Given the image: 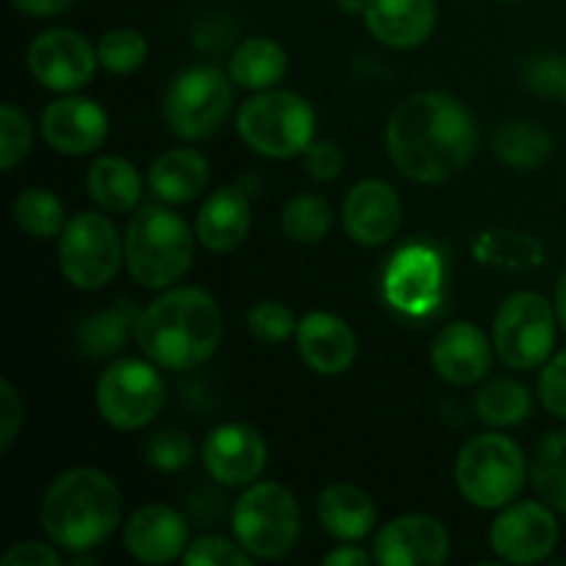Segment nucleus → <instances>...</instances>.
I'll list each match as a JSON object with an SVG mask.
<instances>
[{"label": "nucleus", "instance_id": "nucleus-36", "mask_svg": "<svg viewBox=\"0 0 566 566\" xmlns=\"http://www.w3.org/2000/svg\"><path fill=\"white\" fill-rule=\"evenodd\" d=\"M33 147V125L17 105H0V169L11 171Z\"/></svg>", "mask_w": 566, "mask_h": 566}, {"label": "nucleus", "instance_id": "nucleus-20", "mask_svg": "<svg viewBox=\"0 0 566 566\" xmlns=\"http://www.w3.org/2000/svg\"><path fill=\"white\" fill-rule=\"evenodd\" d=\"M492 346L473 321H453L431 343V368L448 385H479L492 365Z\"/></svg>", "mask_w": 566, "mask_h": 566}, {"label": "nucleus", "instance_id": "nucleus-17", "mask_svg": "<svg viewBox=\"0 0 566 566\" xmlns=\"http://www.w3.org/2000/svg\"><path fill=\"white\" fill-rule=\"evenodd\" d=\"M442 293V260L434 249L415 247L401 249L392 258L385 276V296L396 310L407 315H426Z\"/></svg>", "mask_w": 566, "mask_h": 566}, {"label": "nucleus", "instance_id": "nucleus-15", "mask_svg": "<svg viewBox=\"0 0 566 566\" xmlns=\"http://www.w3.org/2000/svg\"><path fill=\"white\" fill-rule=\"evenodd\" d=\"M202 464L224 486H249L269 464V446L249 423H221L205 437Z\"/></svg>", "mask_w": 566, "mask_h": 566}, {"label": "nucleus", "instance_id": "nucleus-28", "mask_svg": "<svg viewBox=\"0 0 566 566\" xmlns=\"http://www.w3.org/2000/svg\"><path fill=\"white\" fill-rule=\"evenodd\" d=\"M232 83L249 88V92H263L274 88L287 75V53L280 42L269 36L243 39L230 55Z\"/></svg>", "mask_w": 566, "mask_h": 566}, {"label": "nucleus", "instance_id": "nucleus-33", "mask_svg": "<svg viewBox=\"0 0 566 566\" xmlns=\"http://www.w3.org/2000/svg\"><path fill=\"white\" fill-rule=\"evenodd\" d=\"M332 230V205L315 193H298L282 208V232L291 241L321 243Z\"/></svg>", "mask_w": 566, "mask_h": 566}, {"label": "nucleus", "instance_id": "nucleus-18", "mask_svg": "<svg viewBox=\"0 0 566 566\" xmlns=\"http://www.w3.org/2000/svg\"><path fill=\"white\" fill-rule=\"evenodd\" d=\"M403 205L396 188L385 180H363L343 202V227L363 247H381L401 230Z\"/></svg>", "mask_w": 566, "mask_h": 566}, {"label": "nucleus", "instance_id": "nucleus-41", "mask_svg": "<svg viewBox=\"0 0 566 566\" xmlns=\"http://www.w3.org/2000/svg\"><path fill=\"white\" fill-rule=\"evenodd\" d=\"M304 171L313 180L329 182L343 171V149L335 142H313L302 153Z\"/></svg>", "mask_w": 566, "mask_h": 566}, {"label": "nucleus", "instance_id": "nucleus-30", "mask_svg": "<svg viewBox=\"0 0 566 566\" xmlns=\"http://www.w3.org/2000/svg\"><path fill=\"white\" fill-rule=\"evenodd\" d=\"M475 412H479L481 423L492 426V429H512L531 418L534 398L523 381L497 379L481 387L475 396Z\"/></svg>", "mask_w": 566, "mask_h": 566}, {"label": "nucleus", "instance_id": "nucleus-23", "mask_svg": "<svg viewBox=\"0 0 566 566\" xmlns=\"http://www.w3.org/2000/svg\"><path fill=\"white\" fill-rule=\"evenodd\" d=\"M249 227H252V205L247 191L238 186H224L205 199L193 232L208 252L227 254L247 241Z\"/></svg>", "mask_w": 566, "mask_h": 566}, {"label": "nucleus", "instance_id": "nucleus-13", "mask_svg": "<svg viewBox=\"0 0 566 566\" xmlns=\"http://www.w3.org/2000/svg\"><path fill=\"white\" fill-rule=\"evenodd\" d=\"M556 509L545 501H520L503 506L490 528V545L501 562L509 564H539L556 551L558 520Z\"/></svg>", "mask_w": 566, "mask_h": 566}, {"label": "nucleus", "instance_id": "nucleus-34", "mask_svg": "<svg viewBox=\"0 0 566 566\" xmlns=\"http://www.w3.org/2000/svg\"><path fill=\"white\" fill-rule=\"evenodd\" d=\"M99 66H105L114 75H130L138 66L147 61L149 44L142 31L136 28H114V31L103 33L97 44Z\"/></svg>", "mask_w": 566, "mask_h": 566}, {"label": "nucleus", "instance_id": "nucleus-42", "mask_svg": "<svg viewBox=\"0 0 566 566\" xmlns=\"http://www.w3.org/2000/svg\"><path fill=\"white\" fill-rule=\"evenodd\" d=\"M22 429V398L11 381H0V451L14 446Z\"/></svg>", "mask_w": 566, "mask_h": 566}, {"label": "nucleus", "instance_id": "nucleus-10", "mask_svg": "<svg viewBox=\"0 0 566 566\" xmlns=\"http://www.w3.org/2000/svg\"><path fill=\"white\" fill-rule=\"evenodd\" d=\"M558 326L556 304L536 291H517L497 310L492 343L509 368H542L553 357Z\"/></svg>", "mask_w": 566, "mask_h": 566}, {"label": "nucleus", "instance_id": "nucleus-8", "mask_svg": "<svg viewBox=\"0 0 566 566\" xmlns=\"http://www.w3.org/2000/svg\"><path fill=\"white\" fill-rule=\"evenodd\" d=\"M125 260V235L97 210H83L66 219L59 235V269L77 291H99L108 285Z\"/></svg>", "mask_w": 566, "mask_h": 566}, {"label": "nucleus", "instance_id": "nucleus-24", "mask_svg": "<svg viewBox=\"0 0 566 566\" xmlns=\"http://www.w3.org/2000/svg\"><path fill=\"white\" fill-rule=\"evenodd\" d=\"M149 191L166 205H186L202 197L210 182V166L202 153L175 147L160 153L147 171Z\"/></svg>", "mask_w": 566, "mask_h": 566}, {"label": "nucleus", "instance_id": "nucleus-22", "mask_svg": "<svg viewBox=\"0 0 566 566\" xmlns=\"http://www.w3.org/2000/svg\"><path fill=\"white\" fill-rule=\"evenodd\" d=\"M365 28L392 50H415L437 28V0H365Z\"/></svg>", "mask_w": 566, "mask_h": 566}, {"label": "nucleus", "instance_id": "nucleus-45", "mask_svg": "<svg viewBox=\"0 0 566 566\" xmlns=\"http://www.w3.org/2000/svg\"><path fill=\"white\" fill-rule=\"evenodd\" d=\"M28 17H55L70 9L75 0H11Z\"/></svg>", "mask_w": 566, "mask_h": 566}, {"label": "nucleus", "instance_id": "nucleus-9", "mask_svg": "<svg viewBox=\"0 0 566 566\" xmlns=\"http://www.w3.org/2000/svg\"><path fill=\"white\" fill-rule=\"evenodd\" d=\"M232 103H235V92H232L230 72H221L213 64L188 66L166 88V127L177 138L199 142V138L213 136L224 125Z\"/></svg>", "mask_w": 566, "mask_h": 566}, {"label": "nucleus", "instance_id": "nucleus-32", "mask_svg": "<svg viewBox=\"0 0 566 566\" xmlns=\"http://www.w3.org/2000/svg\"><path fill=\"white\" fill-rule=\"evenodd\" d=\"M14 221L25 235L48 241L59 238L66 227V213L61 199L48 188H25L14 199Z\"/></svg>", "mask_w": 566, "mask_h": 566}, {"label": "nucleus", "instance_id": "nucleus-31", "mask_svg": "<svg viewBox=\"0 0 566 566\" xmlns=\"http://www.w3.org/2000/svg\"><path fill=\"white\" fill-rule=\"evenodd\" d=\"M531 484L547 506L566 514V429L553 431L536 446Z\"/></svg>", "mask_w": 566, "mask_h": 566}, {"label": "nucleus", "instance_id": "nucleus-38", "mask_svg": "<svg viewBox=\"0 0 566 566\" xmlns=\"http://www.w3.org/2000/svg\"><path fill=\"white\" fill-rule=\"evenodd\" d=\"M182 564L188 566H252L254 558L241 547V542L224 539V536L205 534L188 545L182 553Z\"/></svg>", "mask_w": 566, "mask_h": 566}, {"label": "nucleus", "instance_id": "nucleus-19", "mask_svg": "<svg viewBox=\"0 0 566 566\" xmlns=\"http://www.w3.org/2000/svg\"><path fill=\"white\" fill-rule=\"evenodd\" d=\"M191 539L188 523L177 509L166 503H147L136 509L125 523V551L136 562L160 566L182 558Z\"/></svg>", "mask_w": 566, "mask_h": 566}, {"label": "nucleus", "instance_id": "nucleus-3", "mask_svg": "<svg viewBox=\"0 0 566 566\" xmlns=\"http://www.w3.org/2000/svg\"><path fill=\"white\" fill-rule=\"evenodd\" d=\"M125 497L116 481L97 468H72L55 475L42 495L39 523L55 547L88 553L122 523Z\"/></svg>", "mask_w": 566, "mask_h": 566}, {"label": "nucleus", "instance_id": "nucleus-40", "mask_svg": "<svg viewBox=\"0 0 566 566\" xmlns=\"http://www.w3.org/2000/svg\"><path fill=\"white\" fill-rule=\"evenodd\" d=\"M539 398L547 412L566 420V352L547 359L545 368H542Z\"/></svg>", "mask_w": 566, "mask_h": 566}, {"label": "nucleus", "instance_id": "nucleus-37", "mask_svg": "<svg viewBox=\"0 0 566 566\" xmlns=\"http://www.w3.org/2000/svg\"><path fill=\"white\" fill-rule=\"evenodd\" d=\"M144 459H147L149 468L175 473V470H182L193 459V440L186 431L177 429L155 431L144 442Z\"/></svg>", "mask_w": 566, "mask_h": 566}, {"label": "nucleus", "instance_id": "nucleus-6", "mask_svg": "<svg viewBox=\"0 0 566 566\" xmlns=\"http://www.w3.org/2000/svg\"><path fill=\"white\" fill-rule=\"evenodd\" d=\"M232 531L254 562H280L302 536L296 495L276 481H254L232 509Z\"/></svg>", "mask_w": 566, "mask_h": 566}, {"label": "nucleus", "instance_id": "nucleus-12", "mask_svg": "<svg viewBox=\"0 0 566 566\" xmlns=\"http://www.w3.org/2000/svg\"><path fill=\"white\" fill-rule=\"evenodd\" d=\"M99 64L97 48L75 28H48L28 48V70L39 86L70 94L86 86Z\"/></svg>", "mask_w": 566, "mask_h": 566}, {"label": "nucleus", "instance_id": "nucleus-1", "mask_svg": "<svg viewBox=\"0 0 566 566\" xmlns=\"http://www.w3.org/2000/svg\"><path fill=\"white\" fill-rule=\"evenodd\" d=\"M385 144L403 177L437 186L462 175L475 158L479 125L453 94L420 92L392 111Z\"/></svg>", "mask_w": 566, "mask_h": 566}, {"label": "nucleus", "instance_id": "nucleus-14", "mask_svg": "<svg viewBox=\"0 0 566 566\" xmlns=\"http://www.w3.org/2000/svg\"><path fill=\"white\" fill-rule=\"evenodd\" d=\"M451 556L446 525L429 514H401L379 528L374 562L381 566H440Z\"/></svg>", "mask_w": 566, "mask_h": 566}, {"label": "nucleus", "instance_id": "nucleus-47", "mask_svg": "<svg viewBox=\"0 0 566 566\" xmlns=\"http://www.w3.org/2000/svg\"><path fill=\"white\" fill-rule=\"evenodd\" d=\"M503 3H520V0H503Z\"/></svg>", "mask_w": 566, "mask_h": 566}, {"label": "nucleus", "instance_id": "nucleus-11", "mask_svg": "<svg viewBox=\"0 0 566 566\" xmlns=\"http://www.w3.org/2000/svg\"><path fill=\"white\" fill-rule=\"evenodd\" d=\"M166 401L164 376L153 359H119L97 381V412L119 431L147 429Z\"/></svg>", "mask_w": 566, "mask_h": 566}, {"label": "nucleus", "instance_id": "nucleus-5", "mask_svg": "<svg viewBox=\"0 0 566 566\" xmlns=\"http://www.w3.org/2000/svg\"><path fill=\"white\" fill-rule=\"evenodd\" d=\"M235 125L252 153L274 160L296 158L315 142L313 105L287 88H263L249 97L238 111Z\"/></svg>", "mask_w": 566, "mask_h": 566}, {"label": "nucleus", "instance_id": "nucleus-29", "mask_svg": "<svg viewBox=\"0 0 566 566\" xmlns=\"http://www.w3.org/2000/svg\"><path fill=\"white\" fill-rule=\"evenodd\" d=\"M492 153L503 166L517 171L542 169L553 158V136L531 119L506 122L492 138Z\"/></svg>", "mask_w": 566, "mask_h": 566}, {"label": "nucleus", "instance_id": "nucleus-26", "mask_svg": "<svg viewBox=\"0 0 566 566\" xmlns=\"http://www.w3.org/2000/svg\"><path fill=\"white\" fill-rule=\"evenodd\" d=\"M138 315L142 310L130 298H119L111 307L88 315L75 329L77 352L88 359H105L111 354H119L130 335H136Z\"/></svg>", "mask_w": 566, "mask_h": 566}, {"label": "nucleus", "instance_id": "nucleus-27", "mask_svg": "<svg viewBox=\"0 0 566 566\" xmlns=\"http://www.w3.org/2000/svg\"><path fill=\"white\" fill-rule=\"evenodd\" d=\"M86 191L105 213H127L142 199L144 180L130 160L119 155H103L88 166Z\"/></svg>", "mask_w": 566, "mask_h": 566}, {"label": "nucleus", "instance_id": "nucleus-7", "mask_svg": "<svg viewBox=\"0 0 566 566\" xmlns=\"http://www.w3.org/2000/svg\"><path fill=\"white\" fill-rule=\"evenodd\" d=\"M457 490L475 509H503L523 492L528 481V459L506 434H479L457 457Z\"/></svg>", "mask_w": 566, "mask_h": 566}, {"label": "nucleus", "instance_id": "nucleus-25", "mask_svg": "<svg viewBox=\"0 0 566 566\" xmlns=\"http://www.w3.org/2000/svg\"><path fill=\"white\" fill-rule=\"evenodd\" d=\"M315 514H318L321 528L337 542H359L376 528L374 501L368 497V492L354 484L326 486L321 492Z\"/></svg>", "mask_w": 566, "mask_h": 566}, {"label": "nucleus", "instance_id": "nucleus-35", "mask_svg": "<svg viewBox=\"0 0 566 566\" xmlns=\"http://www.w3.org/2000/svg\"><path fill=\"white\" fill-rule=\"evenodd\" d=\"M249 332L258 343L263 346H280L287 337L296 335L298 321L293 315V310L287 304L274 302V298H265V302H258L247 315Z\"/></svg>", "mask_w": 566, "mask_h": 566}, {"label": "nucleus", "instance_id": "nucleus-21", "mask_svg": "<svg viewBox=\"0 0 566 566\" xmlns=\"http://www.w3.org/2000/svg\"><path fill=\"white\" fill-rule=\"evenodd\" d=\"M296 346L304 365L321 376H340L357 359V335L346 318L315 310L298 321Z\"/></svg>", "mask_w": 566, "mask_h": 566}, {"label": "nucleus", "instance_id": "nucleus-16", "mask_svg": "<svg viewBox=\"0 0 566 566\" xmlns=\"http://www.w3.org/2000/svg\"><path fill=\"white\" fill-rule=\"evenodd\" d=\"M42 136L50 149L70 158L94 153L105 144L111 130L108 114L88 97H59L42 111Z\"/></svg>", "mask_w": 566, "mask_h": 566}, {"label": "nucleus", "instance_id": "nucleus-39", "mask_svg": "<svg viewBox=\"0 0 566 566\" xmlns=\"http://www.w3.org/2000/svg\"><path fill=\"white\" fill-rule=\"evenodd\" d=\"M523 81L531 92L542 94V97H556L566 103V59L558 53L534 55L525 64Z\"/></svg>", "mask_w": 566, "mask_h": 566}, {"label": "nucleus", "instance_id": "nucleus-44", "mask_svg": "<svg viewBox=\"0 0 566 566\" xmlns=\"http://www.w3.org/2000/svg\"><path fill=\"white\" fill-rule=\"evenodd\" d=\"M370 562H374V553L359 551L357 545H340L324 556L326 566H368Z\"/></svg>", "mask_w": 566, "mask_h": 566}, {"label": "nucleus", "instance_id": "nucleus-46", "mask_svg": "<svg viewBox=\"0 0 566 566\" xmlns=\"http://www.w3.org/2000/svg\"><path fill=\"white\" fill-rule=\"evenodd\" d=\"M556 313H558V324H562V329L566 332V269L562 271V276H558V285H556Z\"/></svg>", "mask_w": 566, "mask_h": 566}, {"label": "nucleus", "instance_id": "nucleus-4", "mask_svg": "<svg viewBox=\"0 0 566 566\" xmlns=\"http://www.w3.org/2000/svg\"><path fill=\"white\" fill-rule=\"evenodd\" d=\"M197 232L164 205H144L125 227V263L147 291H169L193 263Z\"/></svg>", "mask_w": 566, "mask_h": 566}, {"label": "nucleus", "instance_id": "nucleus-2", "mask_svg": "<svg viewBox=\"0 0 566 566\" xmlns=\"http://www.w3.org/2000/svg\"><path fill=\"white\" fill-rule=\"evenodd\" d=\"M133 337L158 368L191 370L219 352L224 318L202 287H169L142 310Z\"/></svg>", "mask_w": 566, "mask_h": 566}, {"label": "nucleus", "instance_id": "nucleus-43", "mask_svg": "<svg viewBox=\"0 0 566 566\" xmlns=\"http://www.w3.org/2000/svg\"><path fill=\"white\" fill-rule=\"evenodd\" d=\"M3 566H61L64 558L55 551L53 545H44V542L28 539L11 545V551L0 558Z\"/></svg>", "mask_w": 566, "mask_h": 566}]
</instances>
